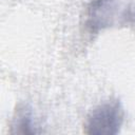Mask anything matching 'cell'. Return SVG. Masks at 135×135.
<instances>
[{"label": "cell", "instance_id": "cell-2", "mask_svg": "<svg viewBox=\"0 0 135 135\" xmlns=\"http://www.w3.org/2000/svg\"><path fill=\"white\" fill-rule=\"evenodd\" d=\"M124 110L119 99L110 98L94 107L86 115L83 132L89 135H115L120 132Z\"/></svg>", "mask_w": 135, "mask_h": 135}, {"label": "cell", "instance_id": "cell-1", "mask_svg": "<svg viewBox=\"0 0 135 135\" xmlns=\"http://www.w3.org/2000/svg\"><path fill=\"white\" fill-rule=\"evenodd\" d=\"M84 25L91 34L113 27H134L135 0H92L85 9Z\"/></svg>", "mask_w": 135, "mask_h": 135}, {"label": "cell", "instance_id": "cell-3", "mask_svg": "<svg viewBox=\"0 0 135 135\" xmlns=\"http://www.w3.org/2000/svg\"><path fill=\"white\" fill-rule=\"evenodd\" d=\"M11 127L12 133L36 134L42 132V130L39 129V126L36 122L32 107L26 103H19L17 105Z\"/></svg>", "mask_w": 135, "mask_h": 135}]
</instances>
